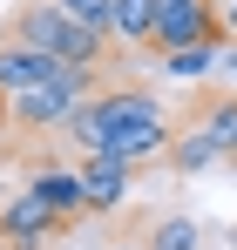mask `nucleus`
<instances>
[{
	"mask_svg": "<svg viewBox=\"0 0 237 250\" xmlns=\"http://www.w3.org/2000/svg\"><path fill=\"white\" fill-rule=\"evenodd\" d=\"M54 230H61V216L41 203V196H27V189L0 203V244H7V250H41Z\"/></svg>",
	"mask_w": 237,
	"mask_h": 250,
	"instance_id": "39448f33",
	"label": "nucleus"
},
{
	"mask_svg": "<svg viewBox=\"0 0 237 250\" xmlns=\"http://www.w3.org/2000/svg\"><path fill=\"white\" fill-rule=\"evenodd\" d=\"M116 41L129 47H149V34H156V0H116V27H109Z\"/></svg>",
	"mask_w": 237,
	"mask_h": 250,
	"instance_id": "9d476101",
	"label": "nucleus"
},
{
	"mask_svg": "<svg viewBox=\"0 0 237 250\" xmlns=\"http://www.w3.org/2000/svg\"><path fill=\"white\" fill-rule=\"evenodd\" d=\"M109 250H136V244H109Z\"/></svg>",
	"mask_w": 237,
	"mask_h": 250,
	"instance_id": "a211bd4d",
	"label": "nucleus"
},
{
	"mask_svg": "<svg viewBox=\"0 0 237 250\" xmlns=\"http://www.w3.org/2000/svg\"><path fill=\"white\" fill-rule=\"evenodd\" d=\"M95 115L102 128L116 135V128H142V122H163V102L149 88H109V95H95Z\"/></svg>",
	"mask_w": 237,
	"mask_h": 250,
	"instance_id": "0eeeda50",
	"label": "nucleus"
},
{
	"mask_svg": "<svg viewBox=\"0 0 237 250\" xmlns=\"http://www.w3.org/2000/svg\"><path fill=\"white\" fill-rule=\"evenodd\" d=\"M142 250H203V230L190 223V216H169V223L149 230V244H142Z\"/></svg>",
	"mask_w": 237,
	"mask_h": 250,
	"instance_id": "ddd939ff",
	"label": "nucleus"
},
{
	"mask_svg": "<svg viewBox=\"0 0 237 250\" xmlns=\"http://www.w3.org/2000/svg\"><path fill=\"white\" fill-rule=\"evenodd\" d=\"M210 7H231V0H210Z\"/></svg>",
	"mask_w": 237,
	"mask_h": 250,
	"instance_id": "6ab92c4d",
	"label": "nucleus"
},
{
	"mask_svg": "<svg viewBox=\"0 0 237 250\" xmlns=\"http://www.w3.org/2000/svg\"><path fill=\"white\" fill-rule=\"evenodd\" d=\"M0 250H7V244H0Z\"/></svg>",
	"mask_w": 237,
	"mask_h": 250,
	"instance_id": "aec40b11",
	"label": "nucleus"
},
{
	"mask_svg": "<svg viewBox=\"0 0 237 250\" xmlns=\"http://www.w3.org/2000/svg\"><path fill=\"white\" fill-rule=\"evenodd\" d=\"M7 41H27L41 47V54H54V61H68V68H102V54H109V41L95 34V27H81L75 14H61L54 0H34V7H21L14 21H7Z\"/></svg>",
	"mask_w": 237,
	"mask_h": 250,
	"instance_id": "f257e3e1",
	"label": "nucleus"
},
{
	"mask_svg": "<svg viewBox=\"0 0 237 250\" xmlns=\"http://www.w3.org/2000/svg\"><path fill=\"white\" fill-rule=\"evenodd\" d=\"M203 135H210L224 156H237V102H217V108L203 115Z\"/></svg>",
	"mask_w": 237,
	"mask_h": 250,
	"instance_id": "4468645a",
	"label": "nucleus"
},
{
	"mask_svg": "<svg viewBox=\"0 0 237 250\" xmlns=\"http://www.w3.org/2000/svg\"><path fill=\"white\" fill-rule=\"evenodd\" d=\"M203 41H217V7L210 0H156V34H149L156 54L203 47Z\"/></svg>",
	"mask_w": 237,
	"mask_h": 250,
	"instance_id": "f03ea898",
	"label": "nucleus"
},
{
	"mask_svg": "<svg viewBox=\"0 0 237 250\" xmlns=\"http://www.w3.org/2000/svg\"><path fill=\"white\" fill-rule=\"evenodd\" d=\"M169 163L183 169V176H203V169H217V163H224V149H217V142L203 135V122H197L183 142H169Z\"/></svg>",
	"mask_w": 237,
	"mask_h": 250,
	"instance_id": "9b49d317",
	"label": "nucleus"
},
{
	"mask_svg": "<svg viewBox=\"0 0 237 250\" xmlns=\"http://www.w3.org/2000/svg\"><path fill=\"white\" fill-rule=\"evenodd\" d=\"M88 68H68L54 54H41L27 41H0V95H21V88H41V82H75Z\"/></svg>",
	"mask_w": 237,
	"mask_h": 250,
	"instance_id": "20e7f679",
	"label": "nucleus"
},
{
	"mask_svg": "<svg viewBox=\"0 0 237 250\" xmlns=\"http://www.w3.org/2000/svg\"><path fill=\"white\" fill-rule=\"evenodd\" d=\"M81 189H88V209H95V216H109V209H122V196H129V169H122V163H102V156H88Z\"/></svg>",
	"mask_w": 237,
	"mask_h": 250,
	"instance_id": "1a4fd4ad",
	"label": "nucleus"
},
{
	"mask_svg": "<svg viewBox=\"0 0 237 250\" xmlns=\"http://www.w3.org/2000/svg\"><path fill=\"white\" fill-rule=\"evenodd\" d=\"M217 27H224V34H237V0H231V7H217Z\"/></svg>",
	"mask_w": 237,
	"mask_h": 250,
	"instance_id": "dca6fc26",
	"label": "nucleus"
},
{
	"mask_svg": "<svg viewBox=\"0 0 237 250\" xmlns=\"http://www.w3.org/2000/svg\"><path fill=\"white\" fill-rule=\"evenodd\" d=\"M27 196H41V203L54 209V216H61V223H68V216H81V209H88V189H81V176H75V169H41L34 183H27Z\"/></svg>",
	"mask_w": 237,
	"mask_h": 250,
	"instance_id": "6e6552de",
	"label": "nucleus"
},
{
	"mask_svg": "<svg viewBox=\"0 0 237 250\" xmlns=\"http://www.w3.org/2000/svg\"><path fill=\"white\" fill-rule=\"evenodd\" d=\"M224 54H217V41H203V47H176V54H163V68L176 75V82H197V75H210Z\"/></svg>",
	"mask_w": 237,
	"mask_h": 250,
	"instance_id": "f8f14e48",
	"label": "nucleus"
},
{
	"mask_svg": "<svg viewBox=\"0 0 237 250\" xmlns=\"http://www.w3.org/2000/svg\"><path fill=\"white\" fill-rule=\"evenodd\" d=\"M88 88H95V75L21 88V95H14V122H21V128H61V122H68V115L81 108V102H88Z\"/></svg>",
	"mask_w": 237,
	"mask_h": 250,
	"instance_id": "7ed1b4c3",
	"label": "nucleus"
},
{
	"mask_svg": "<svg viewBox=\"0 0 237 250\" xmlns=\"http://www.w3.org/2000/svg\"><path fill=\"white\" fill-rule=\"evenodd\" d=\"M169 142H176V135H169V122H142V128H116L95 156H102V163L136 169V163H149V156H169Z\"/></svg>",
	"mask_w": 237,
	"mask_h": 250,
	"instance_id": "423d86ee",
	"label": "nucleus"
},
{
	"mask_svg": "<svg viewBox=\"0 0 237 250\" xmlns=\"http://www.w3.org/2000/svg\"><path fill=\"white\" fill-rule=\"evenodd\" d=\"M224 61H231V75H237V47H231V54H224Z\"/></svg>",
	"mask_w": 237,
	"mask_h": 250,
	"instance_id": "f3484780",
	"label": "nucleus"
},
{
	"mask_svg": "<svg viewBox=\"0 0 237 250\" xmlns=\"http://www.w3.org/2000/svg\"><path fill=\"white\" fill-rule=\"evenodd\" d=\"M61 14H75L81 27H95V34H109L116 27V0H54Z\"/></svg>",
	"mask_w": 237,
	"mask_h": 250,
	"instance_id": "2eb2a0df",
	"label": "nucleus"
}]
</instances>
